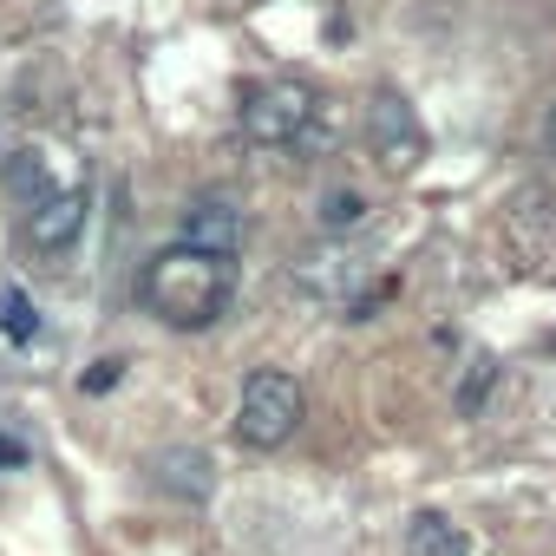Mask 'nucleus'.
Here are the masks:
<instances>
[{
	"instance_id": "1",
	"label": "nucleus",
	"mask_w": 556,
	"mask_h": 556,
	"mask_svg": "<svg viewBox=\"0 0 556 556\" xmlns=\"http://www.w3.org/2000/svg\"><path fill=\"white\" fill-rule=\"evenodd\" d=\"M236 295V268L223 255H203V249H157L138 275V302L164 321V328H210Z\"/></svg>"
},
{
	"instance_id": "2",
	"label": "nucleus",
	"mask_w": 556,
	"mask_h": 556,
	"mask_svg": "<svg viewBox=\"0 0 556 556\" xmlns=\"http://www.w3.org/2000/svg\"><path fill=\"white\" fill-rule=\"evenodd\" d=\"M308 419V393L295 374L282 367H255L242 380V400H236V439L249 452H275V445H289Z\"/></svg>"
},
{
	"instance_id": "3",
	"label": "nucleus",
	"mask_w": 556,
	"mask_h": 556,
	"mask_svg": "<svg viewBox=\"0 0 556 556\" xmlns=\"http://www.w3.org/2000/svg\"><path fill=\"white\" fill-rule=\"evenodd\" d=\"M321 118V92L308 79H268V86H249L242 92V138L249 144H268V151H282V144H302Z\"/></svg>"
},
{
	"instance_id": "4",
	"label": "nucleus",
	"mask_w": 556,
	"mask_h": 556,
	"mask_svg": "<svg viewBox=\"0 0 556 556\" xmlns=\"http://www.w3.org/2000/svg\"><path fill=\"white\" fill-rule=\"evenodd\" d=\"M367 144H374V157L387 164V170H419V157H426V125H419V112L387 86V92H374V105H367Z\"/></svg>"
},
{
	"instance_id": "5",
	"label": "nucleus",
	"mask_w": 556,
	"mask_h": 556,
	"mask_svg": "<svg viewBox=\"0 0 556 556\" xmlns=\"http://www.w3.org/2000/svg\"><path fill=\"white\" fill-rule=\"evenodd\" d=\"M177 242L184 249H203V255H236L242 249V203H229L223 190H203V197H190L184 203V216H177Z\"/></svg>"
},
{
	"instance_id": "6",
	"label": "nucleus",
	"mask_w": 556,
	"mask_h": 556,
	"mask_svg": "<svg viewBox=\"0 0 556 556\" xmlns=\"http://www.w3.org/2000/svg\"><path fill=\"white\" fill-rule=\"evenodd\" d=\"M86 190L79 184H66V190H47L40 203H34V216H27V242L40 249V255H60V249H73L79 242V229H86Z\"/></svg>"
},
{
	"instance_id": "7",
	"label": "nucleus",
	"mask_w": 556,
	"mask_h": 556,
	"mask_svg": "<svg viewBox=\"0 0 556 556\" xmlns=\"http://www.w3.org/2000/svg\"><path fill=\"white\" fill-rule=\"evenodd\" d=\"M151 478H157L170 497H190V504H203L210 484H216V478H210V458H203L197 445H170V452H157V458H151Z\"/></svg>"
},
{
	"instance_id": "8",
	"label": "nucleus",
	"mask_w": 556,
	"mask_h": 556,
	"mask_svg": "<svg viewBox=\"0 0 556 556\" xmlns=\"http://www.w3.org/2000/svg\"><path fill=\"white\" fill-rule=\"evenodd\" d=\"M0 334H8L14 348H34L40 341V308L21 282H0Z\"/></svg>"
},
{
	"instance_id": "9",
	"label": "nucleus",
	"mask_w": 556,
	"mask_h": 556,
	"mask_svg": "<svg viewBox=\"0 0 556 556\" xmlns=\"http://www.w3.org/2000/svg\"><path fill=\"white\" fill-rule=\"evenodd\" d=\"M406 556H465V530H452L445 517L419 510V517L406 523Z\"/></svg>"
},
{
	"instance_id": "10",
	"label": "nucleus",
	"mask_w": 556,
	"mask_h": 556,
	"mask_svg": "<svg viewBox=\"0 0 556 556\" xmlns=\"http://www.w3.org/2000/svg\"><path fill=\"white\" fill-rule=\"evenodd\" d=\"M491 387H497V361H491V354H478V361L465 367V380H458V413H465V419H478Z\"/></svg>"
},
{
	"instance_id": "11",
	"label": "nucleus",
	"mask_w": 556,
	"mask_h": 556,
	"mask_svg": "<svg viewBox=\"0 0 556 556\" xmlns=\"http://www.w3.org/2000/svg\"><path fill=\"white\" fill-rule=\"evenodd\" d=\"M321 223H328L334 236H341V229H361V223H367V197H361V190H328Z\"/></svg>"
},
{
	"instance_id": "12",
	"label": "nucleus",
	"mask_w": 556,
	"mask_h": 556,
	"mask_svg": "<svg viewBox=\"0 0 556 556\" xmlns=\"http://www.w3.org/2000/svg\"><path fill=\"white\" fill-rule=\"evenodd\" d=\"M112 380H118V361H105V367H99V374H92V380H86V387H92V393H105V387H112Z\"/></svg>"
},
{
	"instance_id": "13",
	"label": "nucleus",
	"mask_w": 556,
	"mask_h": 556,
	"mask_svg": "<svg viewBox=\"0 0 556 556\" xmlns=\"http://www.w3.org/2000/svg\"><path fill=\"white\" fill-rule=\"evenodd\" d=\"M543 151L556 157V105H549V118H543Z\"/></svg>"
},
{
	"instance_id": "14",
	"label": "nucleus",
	"mask_w": 556,
	"mask_h": 556,
	"mask_svg": "<svg viewBox=\"0 0 556 556\" xmlns=\"http://www.w3.org/2000/svg\"><path fill=\"white\" fill-rule=\"evenodd\" d=\"M21 458H27V452H21L14 439H0V465H21Z\"/></svg>"
}]
</instances>
